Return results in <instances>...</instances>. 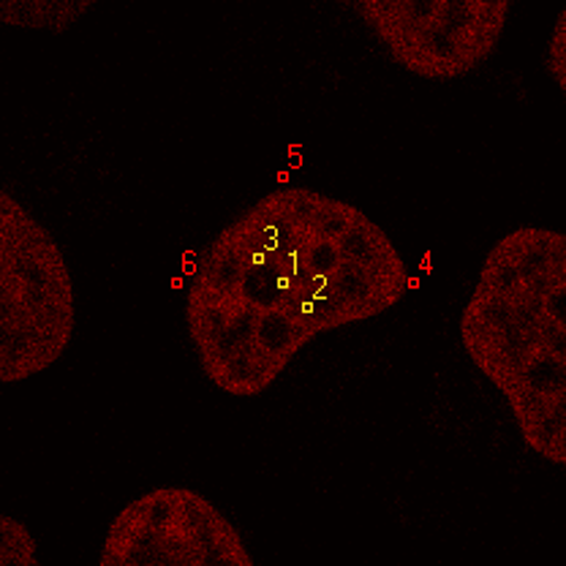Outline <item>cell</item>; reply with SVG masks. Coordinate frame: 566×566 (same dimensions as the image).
<instances>
[{"label":"cell","instance_id":"cell-1","mask_svg":"<svg viewBox=\"0 0 566 566\" xmlns=\"http://www.w3.org/2000/svg\"><path fill=\"white\" fill-rule=\"evenodd\" d=\"M409 281L398 248L363 210L314 188H275L197 256L188 338L212 385L253 398L316 338L387 314Z\"/></svg>","mask_w":566,"mask_h":566},{"label":"cell","instance_id":"cell-2","mask_svg":"<svg viewBox=\"0 0 566 566\" xmlns=\"http://www.w3.org/2000/svg\"><path fill=\"white\" fill-rule=\"evenodd\" d=\"M566 238L523 227L488 251L460 344L504 395L531 452L566 463Z\"/></svg>","mask_w":566,"mask_h":566},{"label":"cell","instance_id":"cell-3","mask_svg":"<svg viewBox=\"0 0 566 566\" xmlns=\"http://www.w3.org/2000/svg\"><path fill=\"white\" fill-rule=\"evenodd\" d=\"M76 327L74 283L50 229L14 193H0V381L52 368Z\"/></svg>","mask_w":566,"mask_h":566},{"label":"cell","instance_id":"cell-4","mask_svg":"<svg viewBox=\"0 0 566 566\" xmlns=\"http://www.w3.org/2000/svg\"><path fill=\"white\" fill-rule=\"evenodd\" d=\"M510 0H363L357 20L409 74L450 82L476 71L499 50Z\"/></svg>","mask_w":566,"mask_h":566},{"label":"cell","instance_id":"cell-5","mask_svg":"<svg viewBox=\"0 0 566 566\" xmlns=\"http://www.w3.org/2000/svg\"><path fill=\"white\" fill-rule=\"evenodd\" d=\"M102 566H251L240 531L191 488H156L109 523Z\"/></svg>","mask_w":566,"mask_h":566},{"label":"cell","instance_id":"cell-6","mask_svg":"<svg viewBox=\"0 0 566 566\" xmlns=\"http://www.w3.org/2000/svg\"><path fill=\"white\" fill-rule=\"evenodd\" d=\"M93 0H9L0 6V20L6 25L28 28V31L63 33L82 14L93 9Z\"/></svg>","mask_w":566,"mask_h":566},{"label":"cell","instance_id":"cell-7","mask_svg":"<svg viewBox=\"0 0 566 566\" xmlns=\"http://www.w3.org/2000/svg\"><path fill=\"white\" fill-rule=\"evenodd\" d=\"M0 562L6 566H35V542L25 523L14 517H0Z\"/></svg>","mask_w":566,"mask_h":566},{"label":"cell","instance_id":"cell-8","mask_svg":"<svg viewBox=\"0 0 566 566\" xmlns=\"http://www.w3.org/2000/svg\"><path fill=\"white\" fill-rule=\"evenodd\" d=\"M547 74L556 82L558 91H566V11H562L556 20V28H553L551 44H547Z\"/></svg>","mask_w":566,"mask_h":566}]
</instances>
